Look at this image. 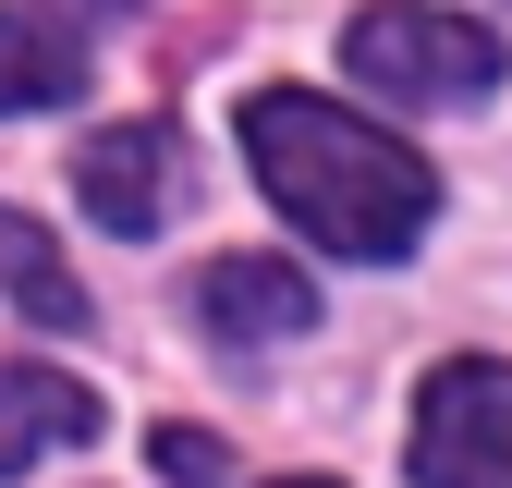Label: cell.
Returning a JSON list of instances; mask_svg holds the SVG:
<instances>
[{"instance_id": "obj_3", "label": "cell", "mask_w": 512, "mask_h": 488, "mask_svg": "<svg viewBox=\"0 0 512 488\" xmlns=\"http://www.w3.org/2000/svg\"><path fill=\"white\" fill-rule=\"evenodd\" d=\"M415 476L427 488H512V366L452 354L415 391Z\"/></svg>"}, {"instance_id": "obj_5", "label": "cell", "mask_w": 512, "mask_h": 488, "mask_svg": "<svg viewBox=\"0 0 512 488\" xmlns=\"http://www.w3.org/2000/svg\"><path fill=\"white\" fill-rule=\"evenodd\" d=\"M196 318L220 342H293V330H317V281L293 257H208L196 269Z\"/></svg>"}, {"instance_id": "obj_1", "label": "cell", "mask_w": 512, "mask_h": 488, "mask_svg": "<svg viewBox=\"0 0 512 488\" xmlns=\"http://www.w3.org/2000/svg\"><path fill=\"white\" fill-rule=\"evenodd\" d=\"M244 159L269 183V208L305 220L330 257H403L427 232V208H439V171L403 135H378V122L305 98V86H256L244 98Z\"/></svg>"}, {"instance_id": "obj_7", "label": "cell", "mask_w": 512, "mask_h": 488, "mask_svg": "<svg viewBox=\"0 0 512 488\" xmlns=\"http://www.w3.org/2000/svg\"><path fill=\"white\" fill-rule=\"evenodd\" d=\"M86 98V37L49 13H0V110H61Z\"/></svg>"}, {"instance_id": "obj_9", "label": "cell", "mask_w": 512, "mask_h": 488, "mask_svg": "<svg viewBox=\"0 0 512 488\" xmlns=\"http://www.w3.org/2000/svg\"><path fill=\"white\" fill-rule=\"evenodd\" d=\"M159 476L171 488H232V452L208 440V427H159Z\"/></svg>"}, {"instance_id": "obj_2", "label": "cell", "mask_w": 512, "mask_h": 488, "mask_svg": "<svg viewBox=\"0 0 512 488\" xmlns=\"http://www.w3.org/2000/svg\"><path fill=\"white\" fill-rule=\"evenodd\" d=\"M342 61H354L366 98H403V110H452V98H488L500 86V37L476 13H427V0H378V13H354Z\"/></svg>"}, {"instance_id": "obj_11", "label": "cell", "mask_w": 512, "mask_h": 488, "mask_svg": "<svg viewBox=\"0 0 512 488\" xmlns=\"http://www.w3.org/2000/svg\"><path fill=\"white\" fill-rule=\"evenodd\" d=\"M86 13H110V0H86Z\"/></svg>"}, {"instance_id": "obj_4", "label": "cell", "mask_w": 512, "mask_h": 488, "mask_svg": "<svg viewBox=\"0 0 512 488\" xmlns=\"http://www.w3.org/2000/svg\"><path fill=\"white\" fill-rule=\"evenodd\" d=\"M74 196L110 232H159L171 196H183V135H171V122H110V135L74 159Z\"/></svg>"}, {"instance_id": "obj_10", "label": "cell", "mask_w": 512, "mask_h": 488, "mask_svg": "<svg viewBox=\"0 0 512 488\" xmlns=\"http://www.w3.org/2000/svg\"><path fill=\"white\" fill-rule=\"evenodd\" d=\"M269 488H330V476H269Z\"/></svg>"}, {"instance_id": "obj_6", "label": "cell", "mask_w": 512, "mask_h": 488, "mask_svg": "<svg viewBox=\"0 0 512 488\" xmlns=\"http://www.w3.org/2000/svg\"><path fill=\"white\" fill-rule=\"evenodd\" d=\"M98 440V391L61 379V366H0V476H25L49 452H86Z\"/></svg>"}, {"instance_id": "obj_8", "label": "cell", "mask_w": 512, "mask_h": 488, "mask_svg": "<svg viewBox=\"0 0 512 488\" xmlns=\"http://www.w3.org/2000/svg\"><path fill=\"white\" fill-rule=\"evenodd\" d=\"M0 305H25L37 330H86V293H74V269L49 257V232L25 208H0Z\"/></svg>"}]
</instances>
